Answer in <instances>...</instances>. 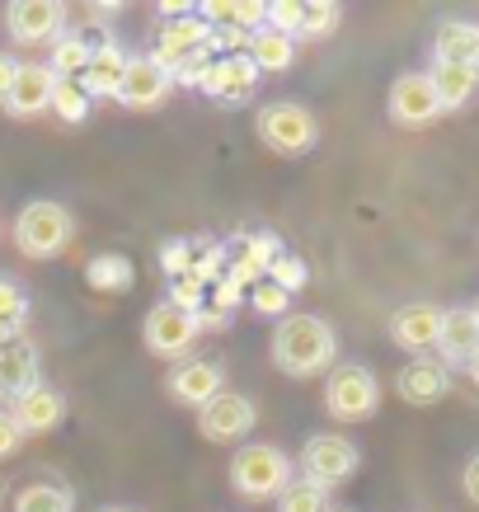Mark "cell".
Returning a JSON list of instances; mask_svg holds the SVG:
<instances>
[{
  "label": "cell",
  "instance_id": "obj_1",
  "mask_svg": "<svg viewBox=\"0 0 479 512\" xmlns=\"http://www.w3.org/2000/svg\"><path fill=\"white\" fill-rule=\"evenodd\" d=\"M339 357V334L325 315H282L273 329V362L287 376H320Z\"/></svg>",
  "mask_w": 479,
  "mask_h": 512
},
{
  "label": "cell",
  "instance_id": "obj_2",
  "mask_svg": "<svg viewBox=\"0 0 479 512\" xmlns=\"http://www.w3.org/2000/svg\"><path fill=\"white\" fill-rule=\"evenodd\" d=\"M71 235H76V217L66 212L62 202L33 198L19 207V217H15L19 254H29V259H57L71 245Z\"/></svg>",
  "mask_w": 479,
  "mask_h": 512
},
{
  "label": "cell",
  "instance_id": "obj_3",
  "mask_svg": "<svg viewBox=\"0 0 479 512\" xmlns=\"http://www.w3.org/2000/svg\"><path fill=\"white\" fill-rule=\"evenodd\" d=\"M231 484L240 498H278L287 484H292V456L273 442H249L231 456Z\"/></svg>",
  "mask_w": 479,
  "mask_h": 512
},
{
  "label": "cell",
  "instance_id": "obj_4",
  "mask_svg": "<svg viewBox=\"0 0 479 512\" xmlns=\"http://www.w3.org/2000/svg\"><path fill=\"white\" fill-rule=\"evenodd\" d=\"M259 141L268 151H278V156H306L320 141V123H315V113L306 104L282 99V104L259 109Z\"/></svg>",
  "mask_w": 479,
  "mask_h": 512
},
{
  "label": "cell",
  "instance_id": "obj_5",
  "mask_svg": "<svg viewBox=\"0 0 479 512\" xmlns=\"http://www.w3.org/2000/svg\"><path fill=\"white\" fill-rule=\"evenodd\" d=\"M357 466H362V451L339 433H315L306 447H301V480L315 484V489H325V494L334 484L353 480Z\"/></svg>",
  "mask_w": 479,
  "mask_h": 512
},
{
  "label": "cell",
  "instance_id": "obj_6",
  "mask_svg": "<svg viewBox=\"0 0 479 512\" xmlns=\"http://www.w3.org/2000/svg\"><path fill=\"white\" fill-rule=\"evenodd\" d=\"M381 404V386L367 367H334V376L325 381V409L334 414L339 423H362L376 414Z\"/></svg>",
  "mask_w": 479,
  "mask_h": 512
},
{
  "label": "cell",
  "instance_id": "obj_7",
  "mask_svg": "<svg viewBox=\"0 0 479 512\" xmlns=\"http://www.w3.org/2000/svg\"><path fill=\"white\" fill-rule=\"evenodd\" d=\"M198 334H202L198 315L179 311L170 301H155L151 311H146V320H141V339H146V348H151L155 357H179V362H184V353L193 348Z\"/></svg>",
  "mask_w": 479,
  "mask_h": 512
},
{
  "label": "cell",
  "instance_id": "obj_8",
  "mask_svg": "<svg viewBox=\"0 0 479 512\" xmlns=\"http://www.w3.org/2000/svg\"><path fill=\"white\" fill-rule=\"evenodd\" d=\"M198 90L207 94V99H217L221 109H240V104H249L254 90H259V66L249 62L245 52L212 57V66H207V76H202Z\"/></svg>",
  "mask_w": 479,
  "mask_h": 512
},
{
  "label": "cell",
  "instance_id": "obj_9",
  "mask_svg": "<svg viewBox=\"0 0 479 512\" xmlns=\"http://www.w3.org/2000/svg\"><path fill=\"white\" fill-rule=\"evenodd\" d=\"M62 24L66 10L52 5V0H15V5H5V33L19 47H52L62 38Z\"/></svg>",
  "mask_w": 479,
  "mask_h": 512
},
{
  "label": "cell",
  "instance_id": "obj_10",
  "mask_svg": "<svg viewBox=\"0 0 479 512\" xmlns=\"http://www.w3.org/2000/svg\"><path fill=\"white\" fill-rule=\"evenodd\" d=\"M254 419H259V409H254L249 395L221 390L217 400L198 409V433L207 437V442H240V437L254 433Z\"/></svg>",
  "mask_w": 479,
  "mask_h": 512
},
{
  "label": "cell",
  "instance_id": "obj_11",
  "mask_svg": "<svg viewBox=\"0 0 479 512\" xmlns=\"http://www.w3.org/2000/svg\"><path fill=\"white\" fill-rule=\"evenodd\" d=\"M165 390H170L174 404L202 409V404H212L221 390H226V367H221V362H212V357H184L179 367H170Z\"/></svg>",
  "mask_w": 479,
  "mask_h": 512
},
{
  "label": "cell",
  "instance_id": "obj_12",
  "mask_svg": "<svg viewBox=\"0 0 479 512\" xmlns=\"http://www.w3.org/2000/svg\"><path fill=\"white\" fill-rule=\"evenodd\" d=\"M170 90H174L170 71H165V66H155L151 57L141 52V57H127V71H123V80H118V94H113V99H118L123 109L146 113V109H160Z\"/></svg>",
  "mask_w": 479,
  "mask_h": 512
},
{
  "label": "cell",
  "instance_id": "obj_13",
  "mask_svg": "<svg viewBox=\"0 0 479 512\" xmlns=\"http://www.w3.org/2000/svg\"><path fill=\"white\" fill-rule=\"evenodd\" d=\"M390 118L400 127H428L433 118H442V104H437L433 85H428V71H409L390 85Z\"/></svg>",
  "mask_w": 479,
  "mask_h": 512
},
{
  "label": "cell",
  "instance_id": "obj_14",
  "mask_svg": "<svg viewBox=\"0 0 479 512\" xmlns=\"http://www.w3.org/2000/svg\"><path fill=\"white\" fill-rule=\"evenodd\" d=\"M207 38H212V24L198 15H184V19H170L165 29H155V43H151V57L155 66H165V71H174V66L184 62L188 52H198V47H207Z\"/></svg>",
  "mask_w": 479,
  "mask_h": 512
},
{
  "label": "cell",
  "instance_id": "obj_15",
  "mask_svg": "<svg viewBox=\"0 0 479 512\" xmlns=\"http://www.w3.org/2000/svg\"><path fill=\"white\" fill-rule=\"evenodd\" d=\"M52 90H57V76H52L47 66L24 62L15 85H10V94L0 99V109L10 113V118H19V123H24V118H38V113L52 109Z\"/></svg>",
  "mask_w": 479,
  "mask_h": 512
},
{
  "label": "cell",
  "instance_id": "obj_16",
  "mask_svg": "<svg viewBox=\"0 0 479 512\" xmlns=\"http://www.w3.org/2000/svg\"><path fill=\"white\" fill-rule=\"evenodd\" d=\"M437 329H442V311L428 301H409L390 315V339L414 357H428V348H437Z\"/></svg>",
  "mask_w": 479,
  "mask_h": 512
},
{
  "label": "cell",
  "instance_id": "obj_17",
  "mask_svg": "<svg viewBox=\"0 0 479 512\" xmlns=\"http://www.w3.org/2000/svg\"><path fill=\"white\" fill-rule=\"evenodd\" d=\"M33 386H43V367H38V343L24 334V339L0 348V400L15 404Z\"/></svg>",
  "mask_w": 479,
  "mask_h": 512
},
{
  "label": "cell",
  "instance_id": "obj_18",
  "mask_svg": "<svg viewBox=\"0 0 479 512\" xmlns=\"http://www.w3.org/2000/svg\"><path fill=\"white\" fill-rule=\"evenodd\" d=\"M10 419L19 423L24 437H43V433H52V428H62L66 395L57 386H33L29 395H19V400L10 404Z\"/></svg>",
  "mask_w": 479,
  "mask_h": 512
},
{
  "label": "cell",
  "instance_id": "obj_19",
  "mask_svg": "<svg viewBox=\"0 0 479 512\" xmlns=\"http://www.w3.org/2000/svg\"><path fill=\"white\" fill-rule=\"evenodd\" d=\"M395 390H400L404 404L428 409V404H437L451 390V372L442 367V362H437V357H414V362H404V367H400V376H395Z\"/></svg>",
  "mask_w": 479,
  "mask_h": 512
},
{
  "label": "cell",
  "instance_id": "obj_20",
  "mask_svg": "<svg viewBox=\"0 0 479 512\" xmlns=\"http://www.w3.org/2000/svg\"><path fill=\"white\" fill-rule=\"evenodd\" d=\"M437 362L442 367H465L470 357L479 353V325L470 306H451L442 311V329H437Z\"/></svg>",
  "mask_w": 479,
  "mask_h": 512
},
{
  "label": "cell",
  "instance_id": "obj_21",
  "mask_svg": "<svg viewBox=\"0 0 479 512\" xmlns=\"http://www.w3.org/2000/svg\"><path fill=\"white\" fill-rule=\"evenodd\" d=\"M123 71H127V52L113 43V38H104V43H94L90 66L76 76V85L90 94V99H113V94H118Z\"/></svg>",
  "mask_w": 479,
  "mask_h": 512
},
{
  "label": "cell",
  "instance_id": "obj_22",
  "mask_svg": "<svg viewBox=\"0 0 479 512\" xmlns=\"http://www.w3.org/2000/svg\"><path fill=\"white\" fill-rule=\"evenodd\" d=\"M433 62L461 66L479 80V24H442L433 43Z\"/></svg>",
  "mask_w": 479,
  "mask_h": 512
},
{
  "label": "cell",
  "instance_id": "obj_23",
  "mask_svg": "<svg viewBox=\"0 0 479 512\" xmlns=\"http://www.w3.org/2000/svg\"><path fill=\"white\" fill-rule=\"evenodd\" d=\"M245 57L259 66V76L263 71H287V66L296 62V43L287 38V33H278V29H268V24H263V29H254L245 38Z\"/></svg>",
  "mask_w": 479,
  "mask_h": 512
},
{
  "label": "cell",
  "instance_id": "obj_24",
  "mask_svg": "<svg viewBox=\"0 0 479 512\" xmlns=\"http://www.w3.org/2000/svg\"><path fill=\"white\" fill-rule=\"evenodd\" d=\"M85 282H90L94 292L123 296L137 287V264L127 254H94L90 264H85Z\"/></svg>",
  "mask_w": 479,
  "mask_h": 512
},
{
  "label": "cell",
  "instance_id": "obj_25",
  "mask_svg": "<svg viewBox=\"0 0 479 512\" xmlns=\"http://www.w3.org/2000/svg\"><path fill=\"white\" fill-rule=\"evenodd\" d=\"M10 512H76V494L66 484H24L15 498H10Z\"/></svg>",
  "mask_w": 479,
  "mask_h": 512
},
{
  "label": "cell",
  "instance_id": "obj_26",
  "mask_svg": "<svg viewBox=\"0 0 479 512\" xmlns=\"http://www.w3.org/2000/svg\"><path fill=\"white\" fill-rule=\"evenodd\" d=\"M428 85H433V94H437V104H442V113H451V109H461L465 99L475 94L479 80L470 76V71H461V66L433 62V71H428Z\"/></svg>",
  "mask_w": 479,
  "mask_h": 512
},
{
  "label": "cell",
  "instance_id": "obj_27",
  "mask_svg": "<svg viewBox=\"0 0 479 512\" xmlns=\"http://www.w3.org/2000/svg\"><path fill=\"white\" fill-rule=\"evenodd\" d=\"M90 52L94 43L90 38H80V33H62L57 43H52V62H47V71L57 80H76L85 66H90Z\"/></svg>",
  "mask_w": 479,
  "mask_h": 512
},
{
  "label": "cell",
  "instance_id": "obj_28",
  "mask_svg": "<svg viewBox=\"0 0 479 512\" xmlns=\"http://www.w3.org/2000/svg\"><path fill=\"white\" fill-rule=\"evenodd\" d=\"M343 10L334 0H301V24H296V43H310V38H329L339 29Z\"/></svg>",
  "mask_w": 479,
  "mask_h": 512
},
{
  "label": "cell",
  "instance_id": "obj_29",
  "mask_svg": "<svg viewBox=\"0 0 479 512\" xmlns=\"http://www.w3.org/2000/svg\"><path fill=\"white\" fill-rule=\"evenodd\" d=\"M90 94L80 90L76 80H57V90H52V109L47 113H57V118H62V123H85V118H90Z\"/></svg>",
  "mask_w": 479,
  "mask_h": 512
},
{
  "label": "cell",
  "instance_id": "obj_30",
  "mask_svg": "<svg viewBox=\"0 0 479 512\" xmlns=\"http://www.w3.org/2000/svg\"><path fill=\"white\" fill-rule=\"evenodd\" d=\"M278 512H329V494L306 480H292L278 494Z\"/></svg>",
  "mask_w": 479,
  "mask_h": 512
},
{
  "label": "cell",
  "instance_id": "obj_31",
  "mask_svg": "<svg viewBox=\"0 0 479 512\" xmlns=\"http://www.w3.org/2000/svg\"><path fill=\"white\" fill-rule=\"evenodd\" d=\"M263 278L273 282V287H282V292L292 296V292H301V287H306V264H301V259H296V254H287V249H282L278 259H273V264L263 268Z\"/></svg>",
  "mask_w": 479,
  "mask_h": 512
},
{
  "label": "cell",
  "instance_id": "obj_32",
  "mask_svg": "<svg viewBox=\"0 0 479 512\" xmlns=\"http://www.w3.org/2000/svg\"><path fill=\"white\" fill-rule=\"evenodd\" d=\"M249 306H254V311L259 315H292V296L282 292V287H273V282L268 278H259L254 282V287H249Z\"/></svg>",
  "mask_w": 479,
  "mask_h": 512
},
{
  "label": "cell",
  "instance_id": "obj_33",
  "mask_svg": "<svg viewBox=\"0 0 479 512\" xmlns=\"http://www.w3.org/2000/svg\"><path fill=\"white\" fill-rule=\"evenodd\" d=\"M165 301H170V306H179V311H188V315H198L202 306H207V282H198V278H174Z\"/></svg>",
  "mask_w": 479,
  "mask_h": 512
},
{
  "label": "cell",
  "instance_id": "obj_34",
  "mask_svg": "<svg viewBox=\"0 0 479 512\" xmlns=\"http://www.w3.org/2000/svg\"><path fill=\"white\" fill-rule=\"evenodd\" d=\"M160 268L170 273V282L188 278V273H193V245H188V240H165V245H160Z\"/></svg>",
  "mask_w": 479,
  "mask_h": 512
},
{
  "label": "cell",
  "instance_id": "obj_35",
  "mask_svg": "<svg viewBox=\"0 0 479 512\" xmlns=\"http://www.w3.org/2000/svg\"><path fill=\"white\" fill-rule=\"evenodd\" d=\"M0 320H19V325H29V296L24 287L10 278H0Z\"/></svg>",
  "mask_w": 479,
  "mask_h": 512
},
{
  "label": "cell",
  "instance_id": "obj_36",
  "mask_svg": "<svg viewBox=\"0 0 479 512\" xmlns=\"http://www.w3.org/2000/svg\"><path fill=\"white\" fill-rule=\"evenodd\" d=\"M207 66H212V52H207V47H198V52H188L184 62L174 66L170 80H174V85H193V90H198L202 76H207Z\"/></svg>",
  "mask_w": 479,
  "mask_h": 512
},
{
  "label": "cell",
  "instance_id": "obj_37",
  "mask_svg": "<svg viewBox=\"0 0 479 512\" xmlns=\"http://www.w3.org/2000/svg\"><path fill=\"white\" fill-rule=\"evenodd\" d=\"M207 296H212V301H217V311L226 315V311H235V306L245 301V287L231 282V278H217V282H207Z\"/></svg>",
  "mask_w": 479,
  "mask_h": 512
},
{
  "label": "cell",
  "instance_id": "obj_38",
  "mask_svg": "<svg viewBox=\"0 0 479 512\" xmlns=\"http://www.w3.org/2000/svg\"><path fill=\"white\" fill-rule=\"evenodd\" d=\"M19 447H24V433H19V423L10 419V409H0V461H10Z\"/></svg>",
  "mask_w": 479,
  "mask_h": 512
},
{
  "label": "cell",
  "instance_id": "obj_39",
  "mask_svg": "<svg viewBox=\"0 0 479 512\" xmlns=\"http://www.w3.org/2000/svg\"><path fill=\"white\" fill-rule=\"evenodd\" d=\"M19 57L15 52H0V99H5V94H10V85H15V76H19Z\"/></svg>",
  "mask_w": 479,
  "mask_h": 512
},
{
  "label": "cell",
  "instance_id": "obj_40",
  "mask_svg": "<svg viewBox=\"0 0 479 512\" xmlns=\"http://www.w3.org/2000/svg\"><path fill=\"white\" fill-rule=\"evenodd\" d=\"M461 489H465V498L470 503H479V451L465 461V475H461Z\"/></svg>",
  "mask_w": 479,
  "mask_h": 512
},
{
  "label": "cell",
  "instance_id": "obj_41",
  "mask_svg": "<svg viewBox=\"0 0 479 512\" xmlns=\"http://www.w3.org/2000/svg\"><path fill=\"white\" fill-rule=\"evenodd\" d=\"M15 339H24V325H19V320H0V348Z\"/></svg>",
  "mask_w": 479,
  "mask_h": 512
},
{
  "label": "cell",
  "instance_id": "obj_42",
  "mask_svg": "<svg viewBox=\"0 0 479 512\" xmlns=\"http://www.w3.org/2000/svg\"><path fill=\"white\" fill-rule=\"evenodd\" d=\"M465 367H470V381H475V386H479V353L470 357V362H465Z\"/></svg>",
  "mask_w": 479,
  "mask_h": 512
},
{
  "label": "cell",
  "instance_id": "obj_43",
  "mask_svg": "<svg viewBox=\"0 0 479 512\" xmlns=\"http://www.w3.org/2000/svg\"><path fill=\"white\" fill-rule=\"evenodd\" d=\"M99 512H137V508H99Z\"/></svg>",
  "mask_w": 479,
  "mask_h": 512
},
{
  "label": "cell",
  "instance_id": "obj_44",
  "mask_svg": "<svg viewBox=\"0 0 479 512\" xmlns=\"http://www.w3.org/2000/svg\"><path fill=\"white\" fill-rule=\"evenodd\" d=\"M470 311H475V325H479V301H475V306H470Z\"/></svg>",
  "mask_w": 479,
  "mask_h": 512
}]
</instances>
